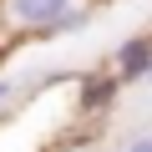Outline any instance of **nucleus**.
Here are the masks:
<instances>
[{
  "instance_id": "423d86ee",
  "label": "nucleus",
  "mask_w": 152,
  "mask_h": 152,
  "mask_svg": "<svg viewBox=\"0 0 152 152\" xmlns=\"http://www.w3.org/2000/svg\"><path fill=\"white\" fill-rule=\"evenodd\" d=\"M0 51H5V41H0Z\"/></svg>"
},
{
  "instance_id": "7ed1b4c3",
  "label": "nucleus",
  "mask_w": 152,
  "mask_h": 152,
  "mask_svg": "<svg viewBox=\"0 0 152 152\" xmlns=\"http://www.w3.org/2000/svg\"><path fill=\"white\" fill-rule=\"evenodd\" d=\"M20 91H26V86L15 81V76H5V71H0V117L15 107V96H20Z\"/></svg>"
},
{
  "instance_id": "20e7f679",
  "label": "nucleus",
  "mask_w": 152,
  "mask_h": 152,
  "mask_svg": "<svg viewBox=\"0 0 152 152\" xmlns=\"http://www.w3.org/2000/svg\"><path fill=\"white\" fill-rule=\"evenodd\" d=\"M122 152H152V132H132L122 142Z\"/></svg>"
},
{
  "instance_id": "f257e3e1",
  "label": "nucleus",
  "mask_w": 152,
  "mask_h": 152,
  "mask_svg": "<svg viewBox=\"0 0 152 152\" xmlns=\"http://www.w3.org/2000/svg\"><path fill=\"white\" fill-rule=\"evenodd\" d=\"M102 0H0V41H51L91 26Z\"/></svg>"
},
{
  "instance_id": "f03ea898",
  "label": "nucleus",
  "mask_w": 152,
  "mask_h": 152,
  "mask_svg": "<svg viewBox=\"0 0 152 152\" xmlns=\"http://www.w3.org/2000/svg\"><path fill=\"white\" fill-rule=\"evenodd\" d=\"M147 66H152V31H142V36H127L117 51H112V76L122 86H137V81H147Z\"/></svg>"
},
{
  "instance_id": "39448f33",
  "label": "nucleus",
  "mask_w": 152,
  "mask_h": 152,
  "mask_svg": "<svg viewBox=\"0 0 152 152\" xmlns=\"http://www.w3.org/2000/svg\"><path fill=\"white\" fill-rule=\"evenodd\" d=\"M142 86H152V66H147V81H142Z\"/></svg>"
}]
</instances>
